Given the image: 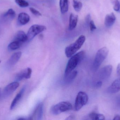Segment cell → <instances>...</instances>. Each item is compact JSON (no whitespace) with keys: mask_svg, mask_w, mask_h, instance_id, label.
<instances>
[{"mask_svg":"<svg viewBox=\"0 0 120 120\" xmlns=\"http://www.w3.org/2000/svg\"><path fill=\"white\" fill-rule=\"evenodd\" d=\"M1 94V89L0 88V96Z\"/></svg>","mask_w":120,"mask_h":120,"instance_id":"836d02e7","label":"cell"},{"mask_svg":"<svg viewBox=\"0 0 120 120\" xmlns=\"http://www.w3.org/2000/svg\"><path fill=\"white\" fill-rule=\"evenodd\" d=\"M30 10L31 12L33 15H36V16H41L42 15L41 13L38 11L37 10H36L35 8H32V7H31V8H30Z\"/></svg>","mask_w":120,"mask_h":120,"instance_id":"484cf974","label":"cell"},{"mask_svg":"<svg viewBox=\"0 0 120 120\" xmlns=\"http://www.w3.org/2000/svg\"><path fill=\"white\" fill-rule=\"evenodd\" d=\"M19 86L18 82L15 81L9 84L5 87L3 93L5 96H8L13 93Z\"/></svg>","mask_w":120,"mask_h":120,"instance_id":"30bf717a","label":"cell"},{"mask_svg":"<svg viewBox=\"0 0 120 120\" xmlns=\"http://www.w3.org/2000/svg\"><path fill=\"white\" fill-rule=\"evenodd\" d=\"M43 104L41 103L39 104L34 110V111L29 120H41L43 116Z\"/></svg>","mask_w":120,"mask_h":120,"instance_id":"9c48e42d","label":"cell"},{"mask_svg":"<svg viewBox=\"0 0 120 120\" xmlns=\"http://www.w3.org/2000/svg\"><path fill=\"white\" fill-rule=\"evenodd\" d=\"M116 70H117V73L118 75L120 76V63L118 65Z\"/></svg>","mask_w":120,"mask_h":120,"instance_id":"f546056e","label":"cell"},{"mask_svg":"<svg viewBox=\"0 0 120 120\" xmlns=\"http://www.w3.org/2000/svg\"><path fill=\"white\" fill-rule=\"evenodd\" d=\"M102 82L101 81H99L97 82L96 84V87L97 88H100L101 86L102 85Z\"/></svg>","mask_w":120,"mask_h":120,"instance_id":"f1b7e54d","label":"cell"},{"mask_svg":"<svg viewBox=\"0 0 120 120\" xmlns=\"http://www.w3.org/2000/svg\"><path fill=\"white\" fill-rule=\"evenodd\" d=\"M73 6L76 12H79L81 11L82 7V4L81 1L78 0H73Z\"/></svg>","mask_w":120,"mask_h":120,"instance_id":"603a6c76","label":"cell"},{"mask_svg":"<svg viewBox=\"0 0 120 120\" xmlns=\"http://www.w3.org/2000/svg\"><path fill=\"white\" fill-rule=\"evenodd\" d=\"M113 67L111 65H108L103 67L100 72V77L101 79L106 80L110 77L112 71Z\"/></svg>","mask_w":120,"mask_h":120,"instance_id":"ba28073f","label":"cell"},{"mask_svg":"<svg viewBox=\"0 0 120 120\" xmlns=\"http://www.w3.org/2000/svg\"><path fill=\"white\" fill-rule=\"evenodd\" d=\"M113 9L115 11L118 12L120 10V3L118 0H114L113 2Z\"/></svg>","mask_w":120,"mask_h":120,"instance_id":"d4e9b609","label":"cell"},{"mask_svg":"<svg viewBox=\"0 0 120 120\" xmlns=\"http://www.w3.org/2000/svg\"><path fill=\"white\" fill-rule=\"evenodd\" d=\"M15 40L22 44L27 41L26 34L22 31H19L17 32L15 36Z\"/></svg>","mask_w":120,"mask_h":120,"instance_id":"e0dca14e","label":"cell"},{"mask_svg":"<svg viewBox=\"0 0 120 120\" xmlns=\"http://www.w3.org/2000/svg\"><path fill=\"white\" fill-rule=\"evenodd\" d=\"M73 119H74V116L73 115H71L67 117L66 120H73Z\"/></svg>","mask_w":120,"mask_h":120,"instance_id":"1f68e13d","label":"cell"},{"mask_svg":"<svg viewBox=\"0 0 120 120\" xmlns=\"http://www.w3.org/2000/svg\"><path fill=\"white\" fill-rule=\"evenodd\" d=\"M113 120H120V116L119 115H116L114 117Z\"/></svg>","mask_w":120,"mask_h":120,"instance_id":"4dcf8cb0","label":"cell"},{"mask_svg":"<svg viewBox=\"0 0 120 120\" xmlns=\"http://www.w3.org/2000/svg\"><path fill=\"white\" fill-rule=\"evenodd\" d=\"M77 71H73L68 76L65 77V82L66 83H69L71 82L75 78L77 75Z\"/></svg>","mask_w":120,"mask_h":120,"instance_id":"7402d4cb","label":"cell"},{"mask_svg":"<svg viewBox=\"0 0 120 120\" xmlns=\"http://www.w3.org/2000/svg\"><path fill=\"white\" fill-rule=\"evenodd\" d=\"M88 101V96L87 94L84 92H79L78 93L75 99V111H79L85 105Z\"/></svg>","mask_w":120,"mask_h":120,"instance_id":"8992f818","label":"cell"},{"mask_svg":"<svg viewBox=\"0 0 120 120\" xmlns=\"http://www.w3.org/2000/svg\"><path fill=\"white\" fill-rule=\"evenodd\" d=\"M15 3L22 8H26L29 6V3L25 0H15Z\"/></svg>","mask_w":120,"mask_h":120,"instance_id":"cb8c5ba5","label":"cell"},{"mask_svg":"<svg viewBox=\"0 0 120 120\" xmlns=\"http://www.w3.org/2000/svg\"><path fill=\"white\" fill-rule=\"evenodd\" d=\"M86 38L84 35H80L75 42L67 46L65 49V54L67 57L70 58L75 54L82 46Z\"/></svg>","mask_w":120,"mask_h":120,"instance_id":"7a4b0ae2","label":"cell"},{"mask_svg":"<svg viewBox=\"0 0 120 120\" xmlns=\"http://www.w3.org/2000/svg\"><path fill=\"white\" fill-rule=\"evenodd\" d=\"M22 43L18 41H15L11 42L8 46V48L11 51L15 50L19 48Z\"/></svg>","mask_w":120,"mask_h":120,"instance_id":"d6986e66","label":"cell"},{"mask_svg":"<svg viewBox=\"0 0 120 120\" xmlns=\"http://www.w3.org/2000/svg\"><path fill=\"white\" fill-rule=\"evenodd\" d=\"M120 91V78L116 79L107 89L108 93H116Z\"/></svg>","mask_w":120,"mask_h":120,"instance_id":"8fae6325","label":"cell"},{"mask_svg":"<svg viewBox=\"0 0 120 120\" xmlns=\"http://www.w3.org/2000/svg\"><path fill=\"white\" fill-rule=\"evenodd\" d=\"M15 13L12 8L9 9L3 15L4 17L8 19H12L15 17Z\"/></svg>","mask_w":120,"mask_h":120,"instance_id":"44dd1931","label":"cell"},{"mask_svg":"<svg viewBox=\"0 0 120 120\" xmlns=\"http://www.w3.org/2000/svg\"><path fill=\"white\" fill-rule=\"evenodd\" d=\"M85 52L83 51L78 52L70 57L67 63L65 70L64 76L65 77L68 76L73 71L78 65L80 63L84 58Z\"/></svg>","mask_w":120,"mask_h":120,"instance_id":"6da1fadb","label":"cell"},{"mask_svg":"<svg viewBox=\"0 0 120 120\" xmlns=\"http://www.w3.org/2000/svg\"><path fill=\"white\" fill-rule=\"evenodd\" d=\"M89 25L90 30L92 31H93L97 29L96 27L94 22L93 20H91L90 21L89 24Z\"/></svg>","mask_w":120,"mask_h":120,"instance_id":"4316f807","label":"cell"},{"mask_svg":"<svg viewBox=\"0 0 120 120\" xmlns=\"http://www.w3.org/2000/svg\"><path fill=\"white\" fill-rule=\"evenodd\" d=\"M32 70L30 68H27L18 73L15 76L16 81H20L24 79H30L31 76Z\"/></svg>","mask_w":120,"mask_h":120,"instance_id":"52a82bcc","label":"cell"},{"mask_svg":"<svg viewBox=\"0 0 120 120\" xmlns=\"http://www.w3.org/2000/svg\"><path fill=\"white\" fill-rule=\"evenodd\" d=\"M109 50L108 48L104 47L100 49L97 52L93 63V70L96 71L108 55Z\"/></svg>","mask_w":120,"mask_h":120,"instance_id":"3957f363","label":"cell"},{"mask_svg":"<svg viewBox=\"0 0 120 120\" xmlns=\"http://www.w3.org/2000/svg\"><path fill=\"white\" fill-rule=\"evenodd\" d=\"M22 55V53L21 51H18L13 53L8 61V65L10 66L15 65L20 59Z\"/></svg>","mask_w":120,"mask_h":120,"instance_id":"4fadbf2b","label":"cell"},{"mask_svg":"<svg viewBox=\"0 0 120 120\" xmlns=\"http://www.w3.org/2000/svg\"><path fill=\"white\" fill-rule=\"evenodd\" d=\"M91 20V16L90 14H88L86 16V18H85V21H86V23L87 25L89 24Z\"/></svg>","mask_w":120,"mask_h":120,"instance_id":"83f0119b","label":"cell"},{"mask_svg":"<svg viewBox=\"0 0 120 120\" xmlns=\"http://www.w3.org/2000/svg\"><path fill=\"white\" fill-rule=\"evenodd\" d=\"M60 6L61 13L63 14L66 13L69 8L68 0H60Z\"/></svg>","mask_w":120,"mask_h":120,"instance_id":"ac0fdd59","label":"cell"},{"mask_svg":"<svg viewBox=\"0 0 120 120\" xmlns=\"http://www.w3.org/2000/svg\"><path fill=\"white\" fill-rule=\"evenodd\" d=\"M116 18L113 13L106 15L105 18V25L107 27H112L115 22Z\"/></svg>","mask_w":120,"mask_h":120,"instance_id":"5bb4252c","label":"cell"},{"mask_svg":"<svg viewBox=\"0 0 120 120\" xmlns=\"http://www.w3.org/2000/svg\"><path fill=\"white\" fill-rule=\"evenodd\" d=\"M25 89V87H23L20 91L19 92V93L15 96L11 105L10 107V109L11 110H12L13 109H14L16 105H17L20 101L21 100L24 94Z\"/></svg>","mask_w":120,"mask_h":120,"instance_id":"7c38bea8","label":"cell"},{"mask_svg":"<svg viewBox=\"0 0 120 120\" xmlns=\"http://www.w3.org/2000/svg\"><path fill=\"white\" fill-rule=\"evenodd\" d=\"M89 117L92 120H104L105 117L103 114H99L96 113L92 112L89 115Z\"/></svg>","mask_w":120,"mask_h":120,"instance_id":"ffe728a7","label":"cell"},{"mask_svg":"<svg viewBox=\"0 0 120 120\" xmlns=\"http://www.w3.org/2000/svg\"><path fill=\"white\" fill-rule=\"evenodd\" d=\"M78 16L73 13H71L69 17V29L73 30L75 28L77 24Z\"/></svg>","mask_w":120,"mask_h":120,"instance_id":"2e32d148","label":"cell"},{"mask_svg":"<svg viewBox=\"0 0 120 120\" xmlns=\"http://www.w3.org/2000/svg\"><path fill=\"white\" fill-rule=\"evenodd\" d=\"M118 104L120 106V98L119 99V100L118 101Z\"/></svg>","mask_w":120,"mask_h":120,"instance_id":"d6a6232c","label":"cell"},{"mask_svg":"<svg viewBox=\"0 0 120 120\" xmlns=\"http://www.w3.org/2000/svg\"><path fill=\"white\" fill-rule=\"evenodd\" d=\"M72 108V106L70 102L62 101L53 106L51 108V112L53 115H57L71 110Z\"/></svg>","mask_w":120,"mask_h":120,"instance_id":"277c9868","label":"cell"},{"mask_svg":"<svg viewBox=\"0 0 120 120\" xmlns=\"http://www.w3.org/2000/svg\"><path fill=\"white\" fill-rule=\"evenodd\" d=\"M30 17L27 13L25 12L20 13L18 15V21L21 25H25L29 22Z\"/></svg>","mask_w":120,"mask_h":120,"instance_id":"9a60e30c","label":"cell"},{"mask_svg":"<svg viewBox=\"0 0 120 120\" xmlns=\"http://www.w3.org/2000/svg\"><path fill=\"white\" fill-rule=\"evenodd\" d=\"M46 29V27L44 25L39 24L32 25L29 29L26 34L27 41H31L37 35Z\"/></svg>","mask_w":120,"mask_h":120,"instance_id":"5b68a950","label":"cell"}]
</instances>
